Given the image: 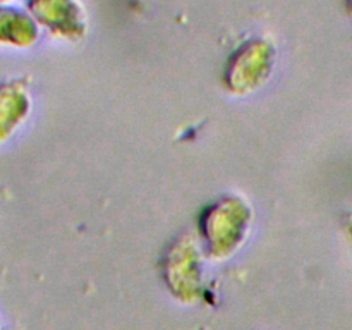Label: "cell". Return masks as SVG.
Segmentation results:
<instances>
[{
    "instance_id": "obj_1",
    "label": "cell",
    "mask_w": 352,
    "mask_h": 330,
    "mask_svg": "<svg viewBox=\"0 0 352 330\" xmlns=\"http://www.w3.org/2000/svg\"><path fill=\"white\" fill-rule=\"evenodd\" d=\"M277 50L267 38H250L230 54L226 65V82L230 89L248 91L267 79L274 69Z\"/></svg>"
},
{
    "instance_id": "obj_2",
    "label": "cell",
    "mask_w": 352,
    "mask_h": 330,
    "mask_svg": "<svg viewBox=\"0 0 352 330\" xmlns=\"http://www.w3.org/2000/svg\"><path fill=\"white\" fill-rule=\"evenodd\" d=\"M24 9L40 30L54 36L74 40L85 34V14L78 0H24Z\"/></svg>"
},
{
    "instance_id": "obj_3",
    "label": "cell",
    "mask_w": 352,
    "mask_h": 330,
    "mask_svg": "<svg viewBox=\"0 0 352 330\" xmlns=\"http://www.w3.org/2000/svg\"><path fill=\"white\" fill-rule=\"evenodd\" d=\"M31 110L30 89L21 79L0 82V144L9 141L28 119Z\"/></svg>"
},
{
    "instance_id": "obj_4",
    "label": "cell",
    "mask_w": 352,
    "mask_h": 330,
    "mask_svg": "<svg viewBox=\"0 0 352 330\" xmlns=\"http://www.w3.org/2000/svg\"><path fill=\"white\" fill-rule=\"evenodd\" d=\"M40 38V28L24 7L0 6V47L30 48Z\"/></svg>"
},
{
    "instance_id": "obj_5",
    "label": "cell",
    "mask_w": 352,
    "mask_h": 330,
    "mask_svg": "<svg viewBox=\"0 0 352 330\" xmlns=\"http://www.w3.org/2000/svg\"><path fill=\"white\" fill-rule=\"evenodd\" d=\"M14 0H0V6H10Z\"/></svg>"
},
{
    "instance_id": "obj_6",
    "label": "cell",
    "mask_w": 352,
    "mask_h": 330,
    "mask_svg": "<svg viewBox=\"0 0 352 330\" xmlns=\"http://www.w3.org/2000/svg\"><path fill=\"white\" fill-rule=\"evenodd\" d=\"M346 3H347V9H349V12L352 14V0H346Z\"/></svg>"
}]
</instances>
